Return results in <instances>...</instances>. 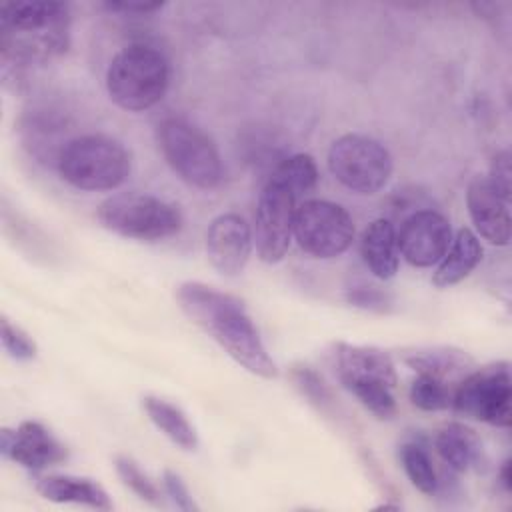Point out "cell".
I'll list each match as a JSON object with an SVG mask.
<instances>
[{"mask_svg":"<svg viewBox=\"0 0 512 512\" xmlns=\"http://www.w3.org/2000/svg\"><path fill=\"white\" fill-rule=\"evenodd\" d=\"M110 12H122V14H152L160 10L162 2H104L102 4Z\"/></svg>","mask_w":512,"mask_h":512,"instance_id":"cell-31","label":"cell"},{"mask_svg":"<svg viewBox=\"0 0 512 512\" xmlns=\"http://www.w3.org/2000/svg\"><path fill=\"white\" fill-rule=\"evenodd\" d=\"M254 246L250 224L234 212L216 216L206 230V256L222 276H238Z\"/></svg>","mask_w":512,"mask_h":512,"instance_id":"cell-13","label":"cell"},{"mask_svg":"<svg viewBox=\"0 0 512 512\" xmlns=\"http://www.w3.org/2000/svg\"><path fill=\"white\" fill-rule=\"evenodd\" d=\"M114 466H116V472H118L120 480L124 482V486H128L140 500H144L152 506L162 504L158 486L148 478V474L138 466V462H134L126 454H118L114 458Z\"/></svg>","mask_w":512,"mask_h":512,"instance_id":"cell-25","label":"cell"},{"mask_svg":"<svg viewBox=\"0 0 512 512\" xmlns=\"http://www.w3.org/2000/svg\"><path fill=\"white\" fill-rule=\"evenodd\" d=\"M162 486H164L166 496L174 502L176 508H180L184 512L198 510V506H196V502H194V498H192V494H190V490H188V486H186V482L182 480L180 474H176L174 470H164Z\"/></svg>","mask_w":512,"mask_h":512,"instance_id":"cell-27","label":"cell"},{"mask_svg":"<svg viewBox=\"0 0 512 512\" xmlns=\"http://www.w3.org/2000/svg\"><path fill=\"white\" fill-rule=\"evenodd\" d=\"M436 452L444 460V464L454 472H468L478 466L482 456V444L472 428L450 422L438 430L434 438Z\"/></svg>","mask_w":512,"mask_h":512,"instance_id":"cell-19","label":"cell"},{"mask_svg":"<svg viewBox=\"0 0 512 512\" xmlns=\"http://www.w3.org/2000/svg\"><path fill=\"white\" fill-rule=\"evenodd\" d=\"M176 300L180 310L242 368L266 380L278 376V366L240 298L188 280L176 288Z\"/></svg>","mask_w":512,"mask_h":512,"instance_id":"cell-1","label":"cell"},{"mask_svg":"<svg viewBox=\"0 0 512 512\" xmlns=\"http://www.w3.org/2000/svg\"><path fill=\"white\" fill-rule=\"evenodd\" d=\"M0 338H2V346L8 352V356H12L14 360H34L36 358V342L16 324H12L6 316H2L0 320Z\"/></svg>","mask_w":512,"mask_h":512,"instance_id":"cell-26","label":"cell"},{"mask_svg":"<svg viewBox=\"0 0 512 512\" xmlns=\"http://www.w3.org/2000/svg\"><path fill=\"white\" fill-rule=\"evenodd\" d=\"M404 362L418 374H430L446 382L472 364L464 352L452 348H418L404 354Z\"/></svg>","mask_w":512,"mask_h":512,"instance_id":"cell-21","label":"cell"},{"mask_svg":"<svg viewBox=\"0 0 512 512\" xmlns=\"http://www.w3.org/2000/svg\"><path fill=\"white\" fill-rule=\"evenodd\" d=\"M130 168V152L120 140L106 134L76 136L56 154L60 178L84 192L116 190L126 182Z\"/></svg>","mask_w":512,"mask_h":512,"instance_id":"cell-3","label":"cell"},{"mask_svg":"<svg viewBox=\"0 0 512 512\" xmlns=\"http://www.w3.org/2000/svg\"><path fill=\"white\" fill-rule=\"evenodd\" d=\"M294 380L302 388V392L306 396H310L314 402H326L330 398L328 388L324 386L322 378L314 370H310L306 366L298 368V370H294Z\"/></svg>","mask_w":512,"mask_h":512,"instance_id":"cell-30","label":"cell"},{"mask_svg":"<svg viewBox=\"0 0 512 512\" xmlns=\"http://www.w3.org/2000/svg\"><path fill=\"white\" fill-rule=\"evenodd\" d=\"M466 206L476 236L494 246H506L510 242V198H506L486 174H476L470 180L466 190Z\"/></svg>","mask_w":512,"mask_h":512,"instance_id":"cell-15","label":"cell"},{"mask_svg":"<svg viewBox=\"0 0 512 512\" xmlns=\"http://www.w3.org/2000/svg\"><path fill=\"white\" fill-rule=\"evenodd\" d=\"M98 222L124 238L156 242L170 238L182 228L178 206L140 192H124L106 198L96 210Z\"/></svg>","mask_w":512,"mask_h":512,"instance_id":"cell-7","label":"cell"},{"mask_svg":"<svg viewBox=\"0 0 512 512\" xmlns=\"http://www.w3.org/2000/svg\"><path fill=\"white\" fill-rule=\"evenodd\" d=\"M36 490L42 498L58 504H78L94 510L114 508L108 492L90 478L70 474H48L36 480Z\"/></svg>","mask_w":512,"mask_h":512,"instance_id":"cell-17","label":"cell"},{"mask_svg":"<svg viewBox=\"0 0 512 512\" xmlns=\"http://www.w3.org/2000/svg\"><path fill=\"white\" fill-rule=\"evenodd\" d=\"M328 170L348 190L374 194L390 180L394 160L390 150L376 138L350 132L332 142Z\"/></svg>","mask_w":512,"mask_h":512,"instance_id":"cell-8","label":"cell"},{"mask_svg":"<svg viewBox=\"0 0 512 512\" xmlns=\"http://www.w3.org/2000/svg\"><path fill=\"white\" fill-rule=\"evenodd\" d=\"M142 408L150 422L178 448L186 452H194L198 448V434L188 416L172 402L146 394L142 396Z\"/></svg>","mask_w":512,"mask_h":512,"instance_id":"cell-20","label":"cell"},{"mask_svg":"<svg viewBox=\"0 0 512 512\" xmlns=\"http://www.w3.org/2000/svg\"><path fill=\"white\" fill-rule=\"evenodd\" d=\"M360 256L366 268L380 280H388L398 272L400 250L392 220L376 218L364 228L360 236Z\"/></svg>","mask_w":512,"mask_h":512,"instance_id":"cell-16","label":"cell"},{"mask_svg":"<svg viewBox=\"0 0 512 512\" xmlns=\"http://www.w3.org/2000/svg\"><path fill=\"white\" fill-rule=\"evenodd\" d=\"M156 142L172 172L186 184L212 190L222 182V160L216 144L198 126L170 116L156 126Z\"/></svg>","mask_w":512,"mask_h":512,"instance_id":"cell-6","label":"cell"},{"mask_svg":"<svg viewBox=\"0 0 512 512\" xmlns=\"http://www.w3.org/2000/svg\"><path fill=\"white\" fill-rule=\"evenodd\" d=\"M402 258L418 268H430L440 262L452 242L450 220L432 208L410 212L396 230Z\"/></svg>","mask_w":512,"mask_h":512,"instance_id":"cell-12","label":"cell"},{"mask_svg":"<svg viewBox=\"0 0 512 512\" xmlns=\"http://www.w3.org/2000/svg\"><path fill=\"white\" fill-rule=\"evenodd\" d=\"M482 244L470 228H460L446 250V254L436 264L432 274V284L436 288H450L462 282L482 260Z\"/></svg>","mask_w":512,"mask_h":512,"instance_id":"cell-18","label":"cell"},{"mask_svg":"<svg viewBox=\"0 0 512 512\" xmlns=\"http://www.w3.org/2000/svg\"><path fill=\"white\" fill-rule=\"evenodd\" d=\"M400 462L412 486L418 488L422 494H434L438 490V474H436L434 462L422 444L418 442L402 444Z\"/></svg>","mask_w":512,"mask_h":512,"instance_id":"cell-22","label":"cell"},{"mask_svg":"<svg viewBox=\"0 0 512 512\" xmlns=\"http://www.w3.org/2000/svg\"><path fill=\"white\" fill-rule=\"evenodd\" d=\"M0 452L28 470H44L68 458L66 446L38 420H24L16 430L4 428Z\"/></svg>","mask_w":512,"mask_h":512,"instance_id":"cell-14","label":"cell"},{"mask_svg":"<svg viewBox=\"0 0 512 512\" xmlns=\"http://www.w3.org/2000/svg\"><path fill=\"white\" fill-rule=\"evenodd\" d=\"M70 8L64 2H4L0 50L4 64L18 68L48 62L68 50Z\"/></svg>","mask_w":512,"mask_h":512,"instance_id":"cell-2","label":"cell"},{"mask_svg":"<svg viewBox=\"0 0 512 512\" xmlns=\"http://www.w3.org/2000/svg\"><path fill=\"white\" fill-rule=\"evenodd\" d=\"M334 362L340 384L376 418L388 420L396 414L394 388L398 384L390 354L376 346L338 342Z\"/></svg>","mask_w":512,"mask_h":512,"instance_id":"cell-5","label":"cell"},{"mask_svg":"<svg viewBox=\"0 0 512 512\" xmlns=\"http://www.w3.org/2000/svg\"><path fill=\"white\" fill-rule=\"evenodd\" d=\"M452 392L454 388L450 386V382L430 374H418L410 384L408 396L416 408L424 412H438L450 408Z\"/></svg>","mask_w":512,"mask_h":512,"instance_id":"cell-23","label":"cell"},{"mask_svg":"<svg viewBox=\"0 0 512 512\" xmlns=\"http://www.w3.org/2000/svg\"><path fill=\"white\" fill-rule=\"evenodd\" d=\"M170 84L166 56L150 44H128L110 60L106 90L110 100L128 112H144L158 104Z\"/></svg>","mask_w":512,"mask_h":512,"instance_id":"cell-4","label":"cell"},{"mask_svg":"<svg viewBox=\"0 0 512 512\" xmlns=\"http://www.w3.org/2000/svg\"><path fill=\"white\" fill-rule=\"evenodd\" d=\"M354 220L348 210L330 200H304L294 218V240L314 258H336L354 242Z\"/></svg>","mask_w":512,"mask_h":512,"instance_id":"cell-11","label":"cell"},{"mask_svg":"<svg viewBox=\"0 0 512 512\" xmlns=\"http://www.w3.org/2000/svg\"><path fill=\"white\" fill-rule=\"evenodd\" d=\"M288 186H292L300 196L310 192L318 182V168L310 154H292L284 158L274 170Z\"/></svg>","mask_w":512,"mask_h":512,"instance_id":"cell-24","label":"cell"},{"mask_svg":"<svg viewBox=\"0 0 512 512\" xmlns=\"http://www.w3.org/2000/svg\"><path fill=\"white\" fill-rule=\"evenodd\" d=\"M450 406L464 418L508 428L512 422V378L508 362H492L468 372L454 386Z\"/></svg>","mask_w":512,"mask_h":512,"instance_id":"cell-9","label":"cell"},{"mask_svg":"<svg viewBox=\"0 0 512 512\" xmlns=\"http://www.w3.org/2000/svg\"><path fill=\"white\" fill-rule=\"evenodd\" d=\"M348 302L364 308V310H372V312H388L392 308V298L390 294L376 290V288H352L348 292Z\"/></svg>","mask_w":512,"mask_h":512,"instance_id":"cell-28","label":"cell"},{"mask_svg":"<svg viewBox=\"0 0 512 512\" xmlns=\"http://www.w3.org/2000/svg\"><path fill=\"white\" fill-rule=\"evenodd\" d=\"M300 194L274 172L264 182L256 212L252 238L256 254L266 264L280 262L294 240V218Z\"/></svg>","mask_w":512,"mask_h":512,"instance_id":"cell-10","label":"cell"},{"mask_svg":"<svg viewBox=\"0 0 512 512\" xmlns=\"http://www.w3.org/2000/svg\"><path fill=\"white\" fill-rule=\"evenodd\" d=\"M510 468H512V460H510V458H506V460L502 462L500 470H498L500 486H502L506 492H510V490H512V472H510Z\"/></svg>","mask_w":512,"mask_h":512,"instance_id":"cell-32","label":"cell"},{"mask_svg":"<svg viewBox=\"0 0 512 512\" xmlns=\"http://www.w3.org/2000/svg\"><path fill=\"white\" fill-rule=\"evenodd\" d=\"M486 176L506 198H510L512 170H510V152L508 150H500L494 154V158L490 162V172Z\"/></svg>","mask_w":512,"mask_h":512,"instance_id":"cell-29","label":"cell"}]
</instances>
